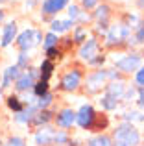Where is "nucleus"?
I'll return each instance as SVG.
<instances>
[{
    "instance_id": "f257e3e1",
    "label": "nucleus",
    "mask_w": 144,
    "mask_h": 146,
    "mask_svg": "<svg viewBox=\"0 0 144 146\" xmlns=\"http://www.w3.org/2000/svg\"><path fill=\"white\" fill-rule=\"evenodd\" d=\"M113 143L122 146H139L141 144V131L131 122H120L113 129Z\"/></svg>"
},
{
    "instance_id": "f03ea898",
    "label": "nucleus",
    "mask_w": 144,
    "mask_h": 146,
    "mask_svg": "<svg viewBox=\"0 0 144 146\" xmlns=\"http://www.w3.org/2000/svg\"><path fill=\"white\" fill-rule=\"evenodd\" d=\"M109 83L107 80V68H96L85 78V91L89 94H96Z\"/></svg>"
},
{
    "instance_id": "7ed1b4c3",
    "label": "nucleus",
    "mask_w": 144,
    "mask_h": 146,
    "mask_svg": "<svg viewBox=\"0 0 144 146\" xmlns=\"http://www.w3.org/2000/svg\"><path fill=\"white\" fill-rule=\"evenodd\" d=\"M81 82H83L81 68H69L59 80V89L65 93H76L81 87Z\"/></svg>"
},
{
    "instance_id": "20e7f679",
    "label": "nucleus",
    "mask_w": 144,
    "mask_h": 146,
    "mask_svg": "<svg viewBox=\"0 0 144 146\" xmlns=\"http://www.w3.org/2000/svg\"><path fill=\"white\" fill-rule=\"evenodd\" d=\"M141 63H142V54L129 52L122 56L120 59H116L115 68H118L120 74H131V72H137L141 68Z\"/></svg>"
},
{
    "instance_id": "39448f33",
    "label": "nucleus",
    "mask_w": 144,
    "mask_h": 146,
    "mask_svg": "<svg viewBox=\"0 0 144 146\" xmlns=\"http://www.w3.org/2000/svg\"><path fill=\"white\" fill-rule=\"evenodd\" d=\"M37 80H39V68L28 67L26 70H22V74L18 76L17 82L13 83L15 91H17V93H28V91L33 89V85H35Z\"/></svg>"
},
{
    "instance_id": "423d86ee",
    "label": "nucleus",
    "mask_w": 144,
    "mask_h": 146,
    "mask_svg": "<svg viewBox=\"0 0 144 146\" xmlns=\"http://www.w3.org/2000/svg\"><path fill=\"white\" fill-rule=\"evenodd\" d=\"M96 115H98L96 109H94L90 104H83V106L79 107L78 111H76V124H78L81 129L90 131L94 120H96Z\"/></svg>"
},
{
    "instance_id": "0eeeda50",
    "label": "nucleus",
    "mask_w": 144,
    "mask_h": 146,
    "mask_svg": "<svg viewBox=\"0 0 144 146\" xmlns=\"http://www.w3.org/2000/svg\"><path fill=\"white\" fill-rule=\"evenodd\" d=\"M54 122L59 129H69L76 124V111L72 107H63L61 111H57L54 117Z\"/></svg>"
},
{
    "instance_id": "6e6552de",
    "label": "nucleus",
    "mask_w": 144,
    "mask_h": 146,
    "mask_svg": "<svg viewBox=\"0 0 144 146\" xmlns=\"http://www.w3.org/2000/svg\"><path fill=\"white\" fill-rule=\"evenodd\" d=\"M54 117H55L54 111H50V109H39L32 117V120L28 122V128L30 129H39V128H43V126H48L50 122H54Z\"/></svg>"
},
{
    "instance_id": "1a4fd4ad",
    "label": "nucleus",
    "mask_w": 144,
    "mask_h": 146,
    "mask_svg": "<svg viewBox=\"0 0 144 146\" xmlns=\"http://www.w3.org/2000/svg\"><path fill=\"white\" fill-rule=\"evenodd\" d=\"M98 50H100V43H98V39H96V37H89V39L79 46L78 56H79V59H83V61L89 63L94 56H98Z\"/></svg>"
},
{
    "instance_id": "9d476101",
    "label": "nucleus",
    "mask_w": 144,
    "mask_h": 146,
    "mask_svg": "<svg viewBox=\"0 0 144 146\" xmlns=\"http://www.w3.org/2000/svg\"><path fill=\"white\" fill-rule=\"evenodd\" d=\"M15 44L20 52H30L33 46H35V30L26 28L24 32H20L15 39Z\"/></svg>"
},
{
    "instance_id": "9b49d317",
    "label": "nucleus",
    "mask_w": 144,
    "mask_h": 146,
    "mask_svg": "<svg viewBox=\"0 0 144 146\" xmlns=\"http://www.w3.org/2000/svg\"><path fill=\"white\" fill-rule=\"evenodd\" d=\"M54 135H55V129L52 128L50 124L39 128L35 131V135H33L35 146H52V144H54Z\"/></svg>"
},
{
    "instance_id": "f8f14e48",
    "label": "nucleus",
    "mask_w": 144,
    "mask_h": 146,
    "mask_svg": "<svg viewBox=\"0 0 144 146\" xmlns=\"http://www.w3.org/2000/svg\"><path fill=\"white\" fill-rule=\"evenodd\" d=\"M20 74H22V68H18L17 65H9L2 74V85L0 87H2V89H9V87L17 82V78Z\"/></svg>"
},
{
    "instance_id": "ddd939ff",
    "label": "nucleus",
    "mask_w": 144,
    "mask_h": 146,
    "mask_svg": "<svg viewBox=\"0 0 144 146\" xmlns=\"http://www.w3.org/2000/svg\"><path fill=\"white\" fill-rule=\"evenodd\" d=\"M17 22L15 21H11V22H7L6 26H4V30H2V41H0V46L2 48H7L11 43H13L15 39H17Z\"/></svg>"
},
{
    "instance_id": "4468645a",
    "label": "nucleus",
    "mask_w": 144,
    "mask_h": 146,
    "mask_svg": "<svg viewBox=\"0 0 144 146\" xmlns=\"http://www.w3.org/2000/svg\"><path fill=\"white\" fill-rule=\"evenodd\" d=\"M67 6H69V0H44L41 11H43V15H55L61 9H65Z\"/></svg>"
},
{
    "instance_id": "2eb2a0df",
    "label": "nucleus",
    "mask_w": 144,
    "mask_h": 146,
    "mask_svg": "<svg viewBox=\"0 0 144 146\" xmlns=\"http://www.w3.org/2000/svg\"><path fill=\"white\" fill-rule=\"evenodd\" d=\"M126 83L124 82H109L105 85V94H111V96L122 100L124 98V93H126Z\"/></svg>"
},
{
    "instance_id": "dca6fc26",
    "label": "nucleus",
    "mask_w": 144,
    "mask_h": 146,
    "mask_svg": "<svg viewBox=\"0 0 144 146\" xmlns=\"http://www.w3.org/2000/svg\"><path fill=\"white\" fill-rule=\"evenodd\" d=\"M54 68H55L54 61L43 59V63L39 65V80H43V82H50L52 74H54Z\"/></svg>"
},
{
    "instance_id": "f3484780",
    "label": "nucleus",
    "mask_w": 144,
    "mask_h": 146,
    "mask_svg": "<svg viewBox=\"0 0 144 146\" xmlns=\"http://www.w3.org/2000/svg\"><path fill=\"white\" fill-rule=\"evenodd\" d=\"M85 146H113V137L107 133H96L94 137L87 141Z\"/></svg>"
},
{
    "instance_id": "a211bd4d",
    "label": "nucleus",
    "mask_w": 144,
    "mask_h": 146,
    "mask_svg": "<svg viewBox=\"0 0 144 146\" xmlns=\"http://www.w3.org/2000/svg\"><path fill=\"white\" fill-rule=\"evenodd\" d=\"M74 26V22L70 21V19H67V21H59V19H54V21L50 22V32L54 33H63V32H69V30Z\"/></svg>"
},
{
    "instance_id": "6ab92c4d",
    "label": "nucleus",
    "mask_w": 144,
    "mask_h": 146,
    "mask_svg": "<svg viewBox=\"0 0 144 146\" xmlns=\"http://www.w3.org/2000/svg\"><path fill=\"white\" fill-rule=\"evenodd\" d=\"M94 21L96 22H107L109 24V17H111V7L107 4H102V6H96V11L92 13Z\"/></svg>"
},
{
    "instance_id": "aec40b11",
    "label": "nucleus",
    "mask_w": 144,
    "mask_h": 146,
    "mask_svg": "<svg viewBox=\"0 0 144 146\" xmlns=\"http://www.w3.org/2000/svg\"><path fill=\"white\" fill-rule=\"evenodd\" d=\"M6 106L9 111H13V113H20L22 109H24V102H22V98L18 96V94H9V96L6 98Z\"/></svg>"
},
{
    "instance_id": "412c9836",
    "label": "nucleus",
    "mask_w": 144,
    "mask_h": 146,
    "mask_svg": "<svg viewBox=\"0 0 144 146\" xmlns=\"http://www.w3.org/2000/svg\"><path fill=\"white\" fill-rule=\"evenodd\" d=\"M107 126H109V118H107V115L98 113V115H96V120H94L92 128H90V131H94V133H105Z\"/></svg>"
},
{
    "instance_id": "4be33fe9",
    "label": "nucleus",
    "mask_w": 144,
    "mask_h": 146,
    "mask_svg": "<svg viewBox=\"0 0 144 146\" xmlns=\"http://www.w3.org/2000/svg\"><path fill=\"white\" fill-rule=\"evenodd\" d=\"M118 104H120L118 98L111 96V94H105V93L102 94V98H100V106H102L104 111H115L116 107H118Z\"/></svg>"
},
{
    "instance_id": "5701e85b",
    "label": "nucleus",
    "mask_w": 144,
    "mask_h": 146,
    "mask_svg": "<svg viewBox=\"0 0 144 146\" xmlns=\"http://www.w3.org/2000/svg\"><path fill=\"white\" fill-rule=\"evenodd\" d=\"M72 141L69 129H55L54 135V146H69V143Z\"/></svg>"
},
{
    "instance_id": "b1692460",
    "label": "nucleus",
    "mask_w": 144,
    "mask_h": 146,
    "mask_svg": "<svg viewBox=\"0 0 144 146\" xmlns=\"http://www.w3.org/2000/svg\"><path fill=\"white\" fill-rule=\"evenodd\" d=\"M87 33H89V32H87L85 26H76V28H74V33H72V41H74L76 44H79V46H81V44L89 39V37H87Z\"/></svg>"
},
{
    "instance_id": "393cba45",
    "label": "nucleus",
    "mask_w": 144,
    "mask_h": 146,
    "mask_svg": "<svg viewBox=\"0 0 144 146\" xmlns=\"http://www.w3.org/2000/svg\"><path fill=\"white\" fill-rule=\"evenodd\" d=\"M59 44V35L57 33H54V32H48L46 35H44V39H43V48L46 50V48H54V46H57Z\"/></svg>"
},
{
    "instance_id": "a878e982",
    "label": "nucleus",
    "mask_w": 144,
    "mask_h": 146,
    "mask_svg": "<svg viewBox=\"0 0 144 146\" xmlns=\"http://www.w3.org/2000/svg\"><path fill=\"white\" fill-rule=\"evenodd\" d=\"M48 91H50V85H48V82L37 80V82H35V85H33V89H32V93L35 94L37 98H39V96H43V94H46Z\"/></svg>"
},
{
    "instance_id": "bb28decb",
    "label": "nucleus",
    "mask_w": 144,
    "mask_h": 146,
    "mask_svg": "<svg viewBox=\"0 0 144 146\" xmlns=\"http://www.w3.org/2000/svg\"><path fill=\"white\" fill-rule=\"evenodd\" d=\"M52 102H54V93L48 91L46 94H43V96L37 98V107H39V109H48V107L52 106Z\"/></svg>"
},
{
    "instance_id": "cd10ccee",
    "label": "nucleus",
    "mask_w": 144,
    "mask_h": 146,
    "mask_svg": "<svg viewBox=\"0 0 144 146\" xmlns=\"http://www.w3.org/2000/svg\"><path fill=\"white\" fill-rule=\"evenodd\" d=\"M133 39H135V44H144V21H141L135 26Z\"/></svg>"
},
{
    "instance_id": "c85d7f7f",
    "label": "nucleus",
    "mask_w": 144,
    "mask_h": 146,
    "mask_svg": "<svg viewBox=\"0 0 144 146\" xmlns=\"http://www.w3.org/2000/svg\"><path fill=\"white\" fill-rule=\"evenodd\" d=\"M44 54H46V59H50V61H59L63 57V52L59 50V46H54V48H46L44 50Z\"/></svg>"
},
{
    "instance_id": "c756f323",
    "label": "nucleus",
    "mask_w": 144,
    "mask_h": 146,
    "mask_svg": "<svg viewBox=\"0 0 144 146\" xmlns=\"http://www.w3.org/2000/svg\"><path fill=\"white\" fill-rule=\"evenodd\" d=\"M30 61H32V57H30V54L28 52H20L18 54V59H17V67L18 68H22V70H26V68L30 67Z\"/></svg>"
},
{
    "instance_id": "7c9ffc66",
    "label": "nucleus",
    "mask_w": 144,
    "mask_h": 146,
    "mask_svg": "<svg viewBox=\"0 0 144 146\" xmlns=\"http://www.w3.org/2000/svg\"><path fill=\"white\" fill-rule=\"evenodd\" d=\"M81 9H79V6L78 4H69V19L72 22H76V21H79L81 19Z\"/></svg>"
},
{
    "instance_id": "2f4dec72",
    "label": "nucleus",
    "mask_w": 144,
    "mask_h": 146,
    "mask_svg": "<svg viewBox=\"0 0 144 146\" xmlns=\"http://www.w3.org/2000/svg\"><path fill=\"white\" fill-rule=\"evenodd\" d=\"M4 146H28L26 144V139L20 135H11L7 137V141L4 143Z\"/></svg>"
},
{
    "instance_id": "473e14b6",
    "label": "nucleus",
    "mask_w": 144,
    "mask_h": 146,
    "mask_svg": "<svg viewBox=\"0 0 144 146\" xmlns=\"http://www.w3.org/2000/svg\"><path fill=\"white\" fill-rule=\"evenodd\" d=\"M137 91H139L137 85L126 87V93H124V98H122V100H126V102H131V100H135V98H137Z\"/></svg>"
},
{
    "instance_id": "72a5a7b5",
    "label": "nucleus",
    "mask_w": 144,
    "mask_h": 146,
    "mask_svg": "<svg viewBox=\"0 0 144 146\" xmlns=\"http://www.w3.org/2000/svg\"><path fill=\"white\" fill-rule=\"evenodd\" d=\"M135 120H141V113L139 111H126L122 115V122H131L133 124Z\"/></svg>"
},
{
    "instance_id": "f704fd0d",
    "label": "nucleus",
    "mask_w": 144,
    "mask_h": 146,
    "mask_svg": "<svg viewBox=\"0 0 144 146\" xmlns=\"http://www.w3.org/2000/svg\"><path fill=\"white\" fill-rule=\"evenodd\" d=\"M105 63V56L104 54H98V56H94L92 59L89 61V65L90 67H94V68H102V65Z\"/></svg>"
},
{
    "instance_id": "c9c22d12",
    "label": "nucleus",
    "mask_w": 144,
    "mask_h": 146,
    "mask_svg": "<svg viewBox=\"0 0 144 146\" xmlns=\"http://www.w3.org/2000/svg\"><path fill=\"white\" fill-rule=\"evenodd\" d=\"M135 83H137V87H144V67H141L135 72Z\"/></svg>"
},
{
    "instance_id": "e433bc0d",
    "label": "nucleus",
    "mask_w": 144,
    "mask_h": 146,
    "mask_svg": "<svg viewBox=\"0 0 144 146\" xmlns=\"http://www.w3.org/2000/svg\"><path fill=\"white\" fill-rule=\"evenodd\" d=\"M98 6V0H81V7L83 9H92V7H96Z\"/></svg>"
},
{
    "instance_id": "4c0bfd02",
    "label": "nucleus",
    "mask_w": 144,
    "mask_h": 146,
    "mask_svg": "<svg viewBox=\"0 0 144 146\" xmlns=\"http://www.w3.org/2000/svg\"><path fill=\"white\" fill-rule=\"evenodd\" d=\"M137 106L144 109V87H139L137 91Z\"/></svg>"
},
{
    "instance_id": "58836bf2",
    "label": "nucleus",
    "mask_w": 144,
    "mask_h": 146,
    "mask_svg": "<svg viewBox=\"0 0 144 146\" xmlns=\"http://www.w3.org/2000/svg\"><path fill=\"white\" fill-rule=\"evenodd\" d=\"M43 32H41V30H35V44H41L43 43Z\"/></svg>"
},
{
    "instance_id": "ea45409f",
    "label": "nucleus",
    "mask_w": 144,
    "mask_h": 146,
    "mask_svg": "<svg viewBox=\"0 0 144 146\" xmlns=\"http://www.w3.org/2000/svg\"><path fill=\"white\" fill-rule=\"evenodd\" d=\"M4 19H6V11H4V9H2V7H0V22H2V21H4Z\"/></svg>"
},
{
    "instance_id": "a19ab883",
    "label": "nucleus",
    "mask_w": 144,
    "mask_h": 146,
    "mask_svg": "<svg viewBox=\"0 0 144 146\" xmlns=\"http://www.w3.org/2000/svg\"><path fill=\"white\" fill-rule=\"evenodd\" d=\"M137 6L141 7V9H144V0H137Z\"/></svg>"
},
{
    "instance_id": "79ce46f5",
    "label": "nucleus",
    "mask_w": 144,
    "mask_h": 146,
    "mask_svg": "<svg viewBox=\"0 0 144 146\" xmlns=\"http://www.w3.org/2000/svg\"><path fill=\"white\" fill-rule=\"evenodd\" d=\"M2 91H4V89L0 87V104H2V100H4V94H2Z\"/></svg>"
},
{
    "instance_id": "37998d69",
    "label": "nucleus",
    "mask_w": 144,
    "mask_h": 146,
    "mask_svg": "<svg viewBox=\"0 0 144 146\" xmlns=\"http://www.w3.org/2000/svg\"><path fill=\"white\" fill-rule=\"evenodd\" d=\"M0 146H4V141H2V135H0Z\"/></svg>"
},
{
    "instance_id": "c03bdc74",
    "label": "nucleus",
    "mask_w": 144,
    "mask_h": 146,
    "mask_svg": "<svg viewBox=\"0 0 144 146\" xmlns=\"http://www.w3.org/2000/svg\"><path fill=\"white\" fill-rule=\"evenodd\" d=\"M6 2H9V0H0V4H6Z\"/></svg>"
},
{
    "instance_id": "a18cd8bd",
    "label": "nucleus",
    "mask_w": 144,
    "mask_h": 146,
    "mask_svg": "<svg viewBox=\"0 0 144 146\" xmlns=\"http://www.w3.org/2000/svg\"><path fill=\"white\" fill-rule=\"evenodd\" d=\"M141 120H142V122H144V115H141Z\"/></svg>"
},
{
    "instance_id": "49530a36",
    "label": "nucleus",
    "mask_w": 144,
    "mask_h": 146,
    "mask_svg": "<svg viewBox=\"0 0 144 146\" xmlns=\"http://www.w3.org/2000/svg\"><path fill=\"white\" fill-rule=\"evenodd\" d=\"M139 146H144V144H139Z\"/></svg>"
},
{
    "instance_id": "de8ad7c7",
    "label": "nucleus",
    "mask_w": 144,
    "mask_h": 146,
    "mask_svg": "<svg viewBox=\"0 0 144 146\" xmlns=\"http://www.w3.org/2000/svg\"><path fill=\"white\" fill-rule=\"evenodd\" d=\"M52 146H54V144H52Z\"/></svg>"
}]
</instances>
